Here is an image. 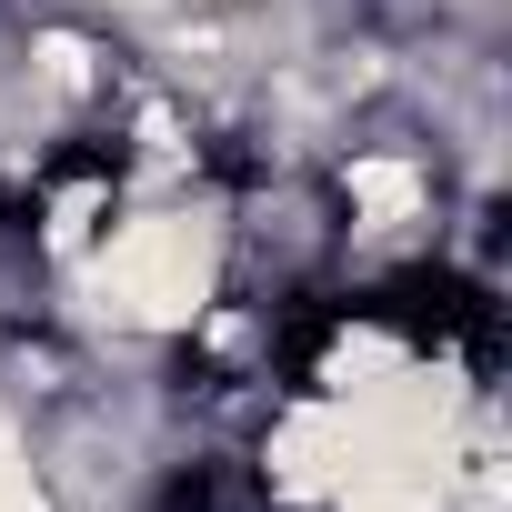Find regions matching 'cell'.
<instances>
[{
    "mask_svg": "<svg viewBox=\"0 0 512 512\" xmlns=\"http://www.w3.org/2000/svg\"><path fill=\"white\" fill-rule=\"evenodd\" d=\"M231 262H241L231 211L201 181H181V191H121L61 282L91 302V322L111 342H191L221 312Z\"/></svg>",
    "mask_w": 512,
    "mask_h": 512,
    "instance_id": "cell-1",
    "label": "cell"
},
{
    "mask_svg": "<svg viewBox=\"0 0 512 512\" xmlns=\"http://www.w3.org/2000/svg\"><path fill=\"white\" fill-rule=\"evenodd\" d=\"M332 201H342V241H352V251H402V241L432 231L442 181H432L422 151H402V141H362V151L332 171Z\"/></svg>",
    "mask_w": 512,
    "mask_h": 512,
    "instance_id": "cell-2",
    "label": "cell"
}]
</instances>
